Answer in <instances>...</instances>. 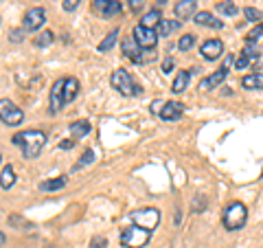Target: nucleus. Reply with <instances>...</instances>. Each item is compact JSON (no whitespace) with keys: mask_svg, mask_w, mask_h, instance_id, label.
Returning a JSON list of instances; mask_svg holds the SVG:
<instances>
[{"mask_svg":"<svg viewBox=\"0 0 263 248\" xmlns=\"http://www.w3.org/2000/svg\"><path fill=\"white\" fill-rule=\"evenodd\" d=\"M11 143L20 147L24 158L33 161L42 154V147L46 143V134L40 132V130H22V132H18V134H13Z\"/></svg>","mask_w":263,"mask_h":248,"instance_id":"f257e3e1","label":"nucleus"},{"mask_svg":"<svg viewBox=\"0 0 263 248\" xmlns=\"http://www.w3.org/2000/svg\"><path fill=\"white\" fill-rule=\"evenodd\" d=\"M246 220H248V211H246V206L241 202H230L226 206L224 216H221L226 231H239L246 224Z\"/></svg>","mask_w":263,"mask_h":248,"instance_id":"f03ea898","label":"nucleus"},{"mask_svg":"<svg viewBox=\"0 0 263 248\" xmlns=\"http://www.w3.org/2000/svg\"><path fill=\"white\" fill-rule=\"evenodd\" d=\"M152 237V231H145L141 226L132 224L121 231V244L125 248H143Z\"/></svg>","mask_w":263,"mask_h":248,"instance_id":"7ed1b4c3","label":"nucleus"},{"mask_svg":"<svg viewBox=\"0 0 263 248\" xmlns=\"http://www.w3.org/2000/svg\"><path fill=\"white\" fill-rule=\"evenodd\" d=\"M110 84H112L114 90H119V93H121V95H125V97L141 93V88L134 84L132 75H129L127 70H123V68H117V70L112 73V75H110Z\"/></svg>","mask_w":263,"mask_h":248,"instance_id":"20e7f679","label":"nucleus"},{"mask_svg":"<svg viewBox=\"0 0 263 248\" xmlns=\"http://www.w3.org/2000/svg\"><path fill=\"white\" fill-rule=\"evenodd\" d=\"M129 218H132V222H134L136 226H141L145 231H154L156 226H158V222H160V211L154 209V206H149V209L132 211Z\"/></svg>","mask_w":263,"mask_h":248,"instance_id":"39448f33","label":"nucleus"},{"mask_svg":"<svg viewBox=\"0 0 263 248\" xmlns=\"http://www.w3.org/2000/svg\"><path fill=\"white\" fill-rule=\"evenodd\" d=\"M0 121H3L5 126H20L24 121V112L11 99H0Z\"/></svg>","mask_w":263,"mask_h":248,"instance_id":"423d86ee","label":"nucleus"},{"mask_svg":"<svg viewBox=\"0 0 263 248\" xmlns=\"http://www.w3.org/2000/svg\"><path fill=\"white\" fill-rule=\"evenodd\" d=\"M123 55L127 57V60H132V62H136V64H143V62H147V60H154V53L152 55H145L143 53V48L136 44V40L134 38H125L123 40Z\"/></svg>","mask_w":263,"mask_h":248,"instance_id":"0eeeda50","label":"nucleus"},{"mask_svg":"<svg viewBox=\"0 0 263 248\" xmlns=\"http://www.w3.org/2000/svg\"><path fill=\"white\" fill-rule=\"evenodd\" d=\"M132 38L136 40V44L141 46L143 51H152V48L156 46V42H158V33H156V29H145V27H141V24L134 29Z\"/></svg>","mask_w":263,"mask_h":248,"instance_id":"6e6552de","label":"nucleus"},{"mask_svg":"<svg viewBox=\"0 0 263 248\" xmlns=\"http://www.w3.org/2000/svg\"><path fill=\"white\" fill-rule=\"evenodd\" d=\"M230 64H235L233 62V57H226L224 60V66H221L219 70H215V73H211L209 77H204L202 81H200V90H215L221 81L226 79V75H228V66Z\"/></svg>","mask_w":263,"mask_h":248,"instance_id":"1a4fd4ad","label":"nucleus"},{"mask_svg":"<svg viewBox=\"0 0 263 248\" xmlns=\"http://www.w3.org/2000/svg\"><path fill=\"white\" fill-rule=\"evenodd\" d=\"M121 3L117 0H92V11L101 18H114V15L121 13Z\"/></svg>","mask_w":263,"mask_h":248,"instance_id":"9d476101","label":"nucleus"},{"mask_svg":"<svg viewBox=\"0 0 263 248\" xmlns=\"http://www.w3.org/2000/svg\"><path fill=\"white\" fill-rule=\"evenodd\" d=\"M44 20H46V11L42 9V7H35V9H29L27 11L22 27H24V31H37L44 24Z\"/></svg>","mask_w":263,"mask_h":248,"instance_id":"9b49d317","label":"nucleus"},{"mask_svg":"<svg viewBox=\"0 0 263 248\" xmlns=\"http://www.w3.org/2000/svg\"><path fill=\"white\" fill-rule=\"evenodd\" d=\"M200 53L204 55V60L215 62L224 55V44H221V40H206V42H202Z\"/></svg>","mask_w":263,"mask_h":248,"instance_id":"f8f14e48","label":"nucleus"},{"mask_svg":"<svg viewBox=\"0 0 263 248\" xmlns=\"http://www.w3.org/2000/svg\"><path fill=\"white\" fill-rule=\"evenodd\" d=\"M158 114H160L162 121H178L184 114V103H180V101H164Z\"/></svg>","mask_w":263,"mask_h":248,"instance_id":"ddd939ff","label":"nucleus"},{"mask_svg":"<svg viewBox=\"0 0 263 248\" xmlns=\"http://www.w3.org/2000/svg\"><path fill=\"white\" fill-rule=\"evenodd\" d=\"M66 105V97H64V79H57L53 88H51V112L57 114Z\"/></svg>","mask_w":263,"mask_h":248,"instance_id":"4468645a","label":"nucleus"},{"mask_svg":"<svg viewBox=\"0 0 263 248\" xmlns=\"http://www.w3.org/2000/svg\"><path fill=\"white\" fill-rule=\"evenodd\" d=\"M197 9V0H180L176 3V15L180 20H189V18H195V11Z\"/></svg>","mask_w":263,"mask_h":248,"instance_id":"2eb2a0df","label":"nucleus"},{"mask_svg":"<svg viewBox=\"0 0 263 248\" xmlns=\"http://www.w3.org/2000/svg\"><path fill=\"white\" fill-rule=\"evenodd\" d=\"M193 20L200 24V27H209V29H221V27H224V22L217 20L215 15L209 13V11H197Z\"/></svg>","mask_w":263,"mask_h":248,"instance_id":"dca6fc26","label":"nucleus"},{"mask_svg":"<svg viewBox=\"0 0 263 248\" xmlns=\"http://www.w3.org/2000/svg\"><path fill=\"white\" fill-rule=\"evenodd\" d=\"M77 95H79V81L75 77H66L64 79V97H66V103L75 101Z\"/></svg>","mask_w":263,"mask_h":248,"instance_id":"f3484780","label":"nucleus"},{"mask_svg":"<svg viewBox=\"0 0 263 248\" xmlns=\"http://www.w3.org/2000/svg\"><path fill=\"white\" fill-rule=\"evenodd\" d=\"M241 86L246 90H263V73H252L241 79Z\"/></svg>","mask_w":263,"mask_h":248,"instance_id":"a211bd4d","label":"nucleus"},{"mask_svg":"<svg viewBox=\"0 0 263 248\" xmlns=\"http://www.w3.org/2000/svg\"><path fill=\"white\" fill-rule=\"evenodd\" d=\"M160 20H162V13L158 11V9H149L147 11L143 18H141V27H145V29H156L160 24Z\"/></svg>","mask_w":263,"mask_h":248,"instance_id":"6ab92c4d","label":"nucleus"},{"mask_svg":"<svg viewBox=\"0 0 263 248\" xmlns=\"http://www.w3.org/2000/svg\"><path fill=\"white\" fill-rule=\"evenodd\" d=\"M13 185H15V171L11 165H7V167H3V171H0V187H3L5 191H9Z\"/></svg>","mask_w":263,"mask_h":248,"instance_id":"aec40b11","label":"nucleus"},{"mask_svg":"<svg viewBox=\"0 0 263 248\" xmlns=\"http://www.w3.org/2000/svg\"><path fill=\"white\" fill-rule=\"evenodd\" d=\"M180 29V20H160V24H158V27H156V33H158V36L160 38H164V36H171V33H174V31H178Z\"/></svg>","mask_w":263,"mask_h":248,"instance_id":"412c9836","label":"nucleus"},{"mask_svg":"<svg viewBox=\"0 0 263 248\" xmlns=\"http://www.w3.org/2000/svg\"><path fill=\"white\" fill-rule=\"evenodd\" d=\"M189 81H191V70H182V73H178L176 81H174V84H171V90H174L176 95L184 93L186 86H189Z\"/></svg>","mask_w":263,"mask_h":248,"instance_id":"4be33fe9","label":"nucleus"},{"mask_svg":"<svg viewBox=\"0 0 263 248\" xmlns=\"http://www.w3.org/2000/svg\"><path fill=\"white\" fill-rule=\"evenodd\" d=\"M64 185H66V178L57 176V178H51V180L40 183V189H42V191H57V189H64Z\"/></svg>","mask_w":263,"mask_h":248,"instance_id":"5701e85b","label":"nucleus"},{"mask_svg":"<svg viewBox=\"0 0 263 248\" xmlns=\"http://www.w3.org/2000/svg\"><path fill=\"white\" fill-rule=\"evenodd\" d=\"M88 132H90V123H88V121H75V123L70 126L72 138H84Z\"/></svg>","mask_w":263,"mask_h":248,"instance_id":"b1692460","label":"nucleus"},{"mask_svg":"<svg viewBox=\"0 0 263 248\" xmlns=\"http://www.w3.org/2000/svg\"><path fill=\"white\" fill-rule=\"evenodd\" d=\"M117 38H119V29H114V31H110L108 36H105L101 42H99V51L101 53H105V51H110V48L117 44Z\"/></svg>","mask_w":263,"mask_h":248,"instance_id":"393cba45","label":"nucleus"},{"mask_svg":"<svg viewBox=\"0 0 263 248\" xmlns=\"http://www.w3.org/2000/svg\"><path fill=\"white\" fill-rule=\"evenodd\" d=\"M215 9L221 13V15H237V5L235 3H228V0H219V3H215Z\"/></svg>","mask_w":263,"mask_h":248,"instance_id":"a878e982","label":"nucleus"},{"mask_svg":"<svg viewBox=\"0 0 263 248\" xmlns=\"http://www.w3.org/2000/svg\"><path fill=\"white\" fill-rule=\"evenodd\" d=\"M243 15H246V18H248L250 22H259V24H263V11L254 9V7H246V9H243Z\"/></svg>","mask_w":263,"mask_h":248,"instance_id":"bb28decb","label":"nucleus"},{"mask_svg":"<svg viewBox=\"0 0 263 248\" xmlns=\"http://www.w3.org/2000/svg\"><path fill=\"white\" fill-rule=\"evenodd\" d=\"M193 44H195V36H193V33H186V36H182L178 40V48H180V51H189V48H193Z\"/></svg>","mask_w":263,"mask_h":248,"instance_id":"cd10ccee","label":"nucleus"},{"mask_svg":"<svg viewBox=\"0 0 263 248\" xmlns=\"http://www.w3.org/2000/svg\"><path fill=\"white\" fill-rule=\"evenodd\" d=\"M51 42H53V33H51V31L40 33V36H37L35 40H33V44H35V46H48Z\"/></svg>","mask_w":263,"mask_h":248,"instance_id":"c85d7f7f","label":"nucleus"},{"mask_svg":"<svg viewBox=\"0 0 263 248\" xmlns=\"http://www.w3.org/2000/svg\"><path fill=\"white\" fill-rule=\"evenodd\" d=\"M92 161H95V152H92V150H86V152H84V156H81V158H79V165H77V169L81 167V165H90Z\"/></svg>","mask_w":263,"mask_h":248,"instance_id":"c756f323","label":"nucleus"},{"mask_svg":"<svg viewBox=\"0 0 263 248\" xmlns=\"http://www.w3.org/2000/svg\"><path fill=\"white\" fill-rule=\"evenodd\" d=\"M127 7L132 13H138L145 7V0H127Z\"/></svg>","mask_w":263,"mask_h":248,"instance_id":"7c9ffc66","label":"nucleus"},{"mask_svg":"<svg viewBox=\"0 0 263 248\" xmlns=\"http://www.w3.org/2000/svg\"><path fill=\"white\" fill-rule=\"evenodd\" d=\"M90 248H108V242H105L103 235H97L92 242H90Z\"/></svg>","mask_w":263,"mask_h":248,"instance_id":"2f4dec72","label":"nucleus"},{"mask_svg":"<svg viewBox=\"0 0 263 248\" xmlns=\"http://www.w3.org/2000/svg\"><path fill=\"white\" fill-rule=\"evenodd\" d=\"M79 3H81V0H64L62 7H64L66 11H75L77 7H79Z\"/></svg>","mask_w":263,"mask_h":248,"instance_id":"473e14b6","label":"nucleus"},{"mask_svg":"<svg viewBox=\"0 0 263 248\" xmlns=\"http://www.w3.org/2000/svg\"><path fill=\"white\" fill-rule=\"evenodd\" d=\"M248 62H250V60H248V57H246V55L241 53V55L235 60V66H237V68H246V66H248Z\"/></svg>","mask_w":263,"mask_h":248,"instance_id":"72a5a7b5","label":"nucleus"},{"mask_svg":"<svg viewBox=\"0 0 263 248\" xmlns=\"http://www.w3.org/2000/svg\"><path fill=\"white\" fill-rule=\"evenodd\" d=\"M171 68H174V60H164V62H162V70L169 73Z\"/></svg>","mask_w":263,"mask_h":248,"instance_id":"f704fd0d","label":"nucleus"},{"mask_svg":"<svg viewBox=\"0 0 263 248\" xmlns=\"http://www.w3.org/2000/svg\"><path fill=\"white\" fill-rule=\"evenodd\" d=\"M62 147H64V150H70V147H72V140H64Z\"/></svg>","mask_w":263,"mask_h":248,"instance_id":"c9c22d12","label":"nucleus"},{"mask_svg":"<svg viewBox=\"0 0 263 248\" xmlns=\"http://www.w3.org/2000/svg\"><path fill=\"white\" fill-rule=\"evenodd\" d=\"M5 244V235H3V231H0V246Z\"/></svg>","mask_w":263,"mask_h":248,"instance_id":"e433bc0d","label":"nucleus"},{"mask_svg":"<svg viewBox=\"0 0 263 248\" xmlns=\"http://www.w3.org/2000/svg\"><path fill=\"white\" fill-rule=\"evenodd\" d=\"M164 3H167V0H158V5H164Z\"/></svg>","mask_w":263,"mask_h":248,"instance_id":"4c0bfd02","label":"nucleus"},{"mask_svg":"<svg viewBox=\"0 0 263 248\" xmlns=\"http://www.w3.org/2000/svg\"><path fill=\"white\" fill-rule=\"evenodd\" d=\"M0 161H3V156H0Z\"/></svg>","mask_w":263,"mask_h":248,"instance_id":"58836bf2","label":"nucleus"}]
</instances>
